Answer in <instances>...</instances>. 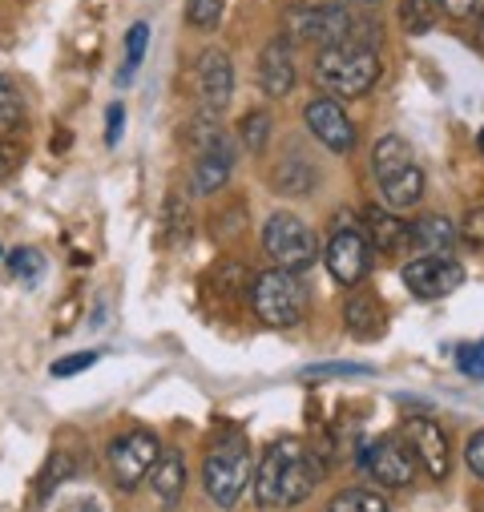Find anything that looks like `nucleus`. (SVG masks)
Here are the masks:
<instances>
[{
    "mask_svg": "<svg viewBox=\"0 0 484 512\" xmlns=\"http://www.w3.org/2000/svg\"><path fill=\"white\" fill-rule=\"evenodd\" d=\"M315 81L339 97H363L380 81V57L372 49H319Z\"/></svg>",
    "mask_w": 484,
    "mask_h": 512,
    "instance_id": "nucleus-4",
    "label": "nucleus"
},
{
    "mask_svg": "<svg viewBox=\"0 0 484 512\" xmlns=\"http://www.w3.org/2000/svg\"><path fill=\"white\" fill-rule=\"evenodd\" d=\"M456 238L460 234H456V226L444 214H424V218H416L408 226V242L416 250H424V254H448L456 246Z\"/></svg>",
    "mask_w": 484,
    "mask_h": 512,
    "instance_id": "nucleus-18",
    "label": "nucleus"
},
{
    "mask_svg": "<svg viewBox=\"0 0 484 512\" xmlns=\"http://www.w3.org/2000/svg\"><path fill=\"white\" fill-rule=\"evenodd\" d=\"M283 29L291 41L303 45H319V49H380L384 33L380 21L363 17L355 9H339V5H295L283 17Z\"/></svg>",
    "mask_w": 484,
    "mask_h": 512,
    "instance_id": "nucleus-1",
    "label": "nucleus"
},
{
    "mask_svg": "<svg viewBox=\"0 0 484 512\" xmlns=\"http://www.w3.org/2000/svg\"><path fill=\"white\" fill-rule=\"evenodd\" d=\"M440 13H448L452 21H472L484 17V0H436Z\"/></svg>",
    "mask_w": 484,
    "mask_h": 512,
    "instance_id": "nucleus-33",
    "label": "nucleus"
},
{
    "mask_svg": "<svg viewBox=\"0 0 484 512\" xmlns=\"http://www.w3.org/2000/svg\"><path fill=\"white\" fill-rule=\"evenodd\" d=\"M271 452H275V460H279V508L303 504V500L319 488V476H323L319 460H315L311 448H307L303 440H295V436L271 444Z\"/></svg>",
    "mask_w": 484,
    "mask_h": 512,
    "instance_id": "nucleus-6",
    "label": "nucleus"
},
{
    "mask_svg": "<svg viewBox=\"0 0 484 512\" xmlns=\"http://www.w3.org/2000/svg\"><path fill=\"white\" fill-rule=\"evenodd\" d=\"M198 97H202V113H222L234 97V65L222 49H206L198 57Z\"/></svg>",
    "mask_w": 484,
    "mask_h": 512,
    "instance_id": "nucleus-13",
    "label": "nucleus"
},
{
    "mask_svg": "<svg viewBox=\"0 0 484 512\" xmlns=\"http://www.w3.org/2000/svg\"><path fill=\"white\" fill-rule=\"evenodd\" d=\"M464 460H468V468H472V472L484 480V428H480V432L468 440V448H464Z\"/></svg>",
    "mask_w": 484,
    "mask_h": 512,
    "instance_id": "nucleus-37",
    "label": "nucleus"
},
{
    "mask_svg": "<svg viewBox=\"0 0 484 512\" xmlns=\"http://www.w3.org/2000/svg\"><path fill=\"white\" fill-rule=\"evenodd\" d=\"M0 254H5V250H0Z\"/></svg>",
    "mask_w": 484,
    "mask_h": 512,
    "instance_id": "nucleus-43",
    "label": "nucleus"
},
{
    "mask_svg": "<svg viewBox=\"0 0 484 512\" xmlns=\"http://www.w3.org/2000/svg\"><path fill=\"white\" fill-rule=\"evenodd\" d=\"M319 259L327 263V271L339 287H359L372 271V246L355 226H343V230L331 234V242H327V250L319 254Z\"/></svg>",
    "mask_w": 484,
    "mask_h": 512,
    "instance_id": "nucleus-8",
    "label": "nucleus"
},
{
    "mask_svg": "<svg viewBox=\"0 0 484 512\" xmlns=\"http://www.w3.org/2000/svg\"><path fill=\"white\" fill-rule=\"evenodd\" d=\"M259 89L267 97H287L295 89V61H291V45L283 37L259 53Z\"/></svg>",
    "mask_w": 484,
    "mask_h": 512,
    "instance_id": "nucleus-16",
    "label": "nucleus"
},
{
    "mask_svg": "<svg viewBox=\"0 0 484 512\" xmlns=\"http://www.w3.org/2000/svg\"><path fill=\"white\" fill-rule=\"evenodd\" d=\"M372 166H376V178L384 182V178H396V174H404L408 166H416L412 162V146L404 142V138H384V142H376V150H372Z\"/></svg>",
    "mask_w": 484,
    "mask_h": 512,
    "instance_id": "nucleus-21",
    "label": "nucleus"
},
{
    "mask_svg": "<svg viewBox=\"0 0 484 512\" xmlns=\"http://www.w3.org/2000/svg\"><path fill=\"white\" fill-rule=\"evenodd\" d=\"M146 49H150V25H146V21H134L130 33H126V61H121V69H117V81H121V85H126V81L138 73Z\"/></svg>",
    "mask_w": 484,
    "mask_h": 512,
    "instance_id": "nucleus-24",
    "label": "nucleus"
},
{
    "mask_svg": "<svg viewBox=\"0 0 484 512\" xmlns=\"http://www.w3.org/2000/svg\"><path fill=\"white\" fill-rule=\"evenodd\" d=\"M251 303L267 327H295L307 315V287L299 283V275L271 267V271L255 275Z\"/></svg>",
    "mask_w": 484,
    "mask_h": 512,
    "instance_id": "nucleus-5",
    "label": "nucleus"
},
{
    "mask_svg": "<svg viewBox=\"0 0 484 512\" xmlns=\"http://www.w3.org/2000/svg\"><path fill=\"white\" fill-rule=\"evenodd\" d=\"M263 246H267V254L275 259V267L279 271H291V275L311 271L319 263V254H323L315 230L299 214H291V210H275L263 222Z\"/></svg>",
    "mask_w": 484,
    "mask_h": 512,
    "instance_id": "nucleus-3",
    "label": "nucleus"
},
{
    "mask_svg": "<svg viewBox=\"0 0 484 512\" xmlns=\"http://www.w3.org/2000/svg\"><path fill=\"white\" fill-rule=\"evenodd\" d=\"M9 170H13V150H9L5 142H0V178H5Z\"/></svg>",
    "mask_w": 484,
    "mask_h": 512,
    "instance_id": "nucleus-39",
    "label": "nucleus"
},
{
    "mask_svg": "<svg viewBox=\"0 0 484 512\" xmlns=\"http://www.w3.org/2000/svg\"><path fill=\"white\" fill-rule=\"evenodd\" d=\"M303 121H307V130H311L331 154H351V150H355V125H351V117L343 113V105H339L335 97L311 101L307 113H303Z\"/></svg>",
    "mask_w": 484,
    "mask_h": 512,
    "instance_id": "nucleus-12",
    "label": "nucleus"
},
{
    "mask_svg": "<svg viewBox=\"0 0 484 512\" xmlns=\"http://www.w3.org/2000/svg\"><path fill=\"white\" fill-rule=\"evenodd\" d=\"M331 5H339V9H372V5H380V0H331Z\"/></svg>",
    "mask_w": 484,
    "mask_h": 512,
    "instance_id": "nucleus-38",
    "label": "nucleus"
},
{
    "mask_svg": "<svg viewBox=\"0 0 484 512\" xmlns=\"http://www.w3.org/2000/svg\"><path fill=\"white\" fill-rule=\"evenodd\" d=\"M440 21V5L436 0H400V25L408 37H424L432 33Z\"/></svg>",
    "mask_w": 484,
    "mask_h": 512,
    "instance_id": "nucleus-23",
    "label": "nucleus"
},
{
    "mask_svg": "<svg viewBox=\"0 0 484 512\" xmlns=\"http://www.w3.org/2000/svg\"><path fill=\"white\" fill-rule=\"evenodd\" d=\"M69 512H101L97 504H81V508H69Z\"/></svg>",
    "mask_w": 484,
    "mask_h": 512,
    "instance_id": "nucleus-41",
    "label": "nucleus"
},
{
    "mask_svg": "<svg viewBox=\"0 0 484 512\" xmlns=\"http://www.w3.org/2000/svg\"><path fill=\"white\" fill-rule=\"evenodd\" d=\"M101 359V351H77V355H65V359H57L49 371L57 375V379H65V375H77V371H85V367H93Z\"/></svg>",
    "mask_w": 484,
    "mask_h": 512,
    "instance_id": "nucleus-32",
    "label": "nucleus"
},
{
    "mask_svg": "<svg viewBox=\"0 0 484 512\" xmlns=\"http://www.w3.org/2000/svg\"><path fill=\"white\" fill-rule=\"evenodd\" d=\"M307 375H372L368 363H319V367H307Z\"/></svg>",
    "mask_w": 484,
    "mask_h": 512,
    "instance_id": "nucleus-36",
    "label": "nucleus"
},
{
    "mask_svg": "<svg viewBox=\"0 0 484 512\" xmlns=\"http://www.w3.org/2000/svg\"><path fill=\"white\" fill-rule=\"evenodd\" d=\"M363 468H368L372 480L384 484V488H408L416 480V468L420 464H416V456H412V448L404 440L384 436V440L363 448Z\"/></svg>",
    "mask_w": 484,
    "mask_h": 512,
    "instance_id": "nucleus-10",
    "label": "nucleus"
},
{
    "mask_svg": "<svg viewBox=\"0 0 484 512\" xmlns=\"http://www.w3.org/2000/svg\"><path fill=\"white\" fill-rule=\"evenodd\" d=\"M476 49L484 53V17H480V25H476Z\"/></svg>",
    "mask_w": 484,
    "mask_h": 512,
    "instance_id": "nucleus-40",
    "label": "nucleus"
},
{
    "mask_svg": "<svg viewBox=\"0 0 484 512\" xmlns=\"http://www.w3.org/2000/svg\"><path fill=\"white\" fill-rule=\"evenodd\" d=\"M275 186H279V194H311L315 170L303 166V162H295V158H287V162L275 170Z\"/></svg>",
    "mask_w": 484,
    "mask_h": 512,
    "instance_id": "nucleus-26",
    "label": "nucleus"
},
{
    "mask_svg": "<svg viewBox=\"0 0 484 512\" xmlns=\"http://www.w3.org/2000/svg\"><path fill=\"white\" fill-rule=\"evenodd\" d=\"M146 480H150V488H154V496L162 504H178L182 492H186V464H182V456L178 452H162Z\"/></svg>",
    "mask_w": 484,
    "mask_h": 512,
    "instance_id": "nucleus-19",
    "label": "nucleus"
},
{
    "mask_svg": "<svg viewBox=\"0 0 484 512\" xmlns=\"http://www.w3.org/2000/svg\"><path fill=\"white\" fill-rule=\"evenodd\" d=\"M456 367H460L468 379H484V339H480V343H468V347H460V355H456Z\"/></svg>",
    "mask_w": 484,
    "mask_h": 512,
    "instance_id": "nucleus-31",
    "label": "nucleus"
},
{
    "mask_svg": "<svg viewBox=\"0 0 484 512\" xmlns=\"http://www.w3.org/2000/svg\"><path fill=\"white\" fill-rule=\"evenodd\" d=\"M222 17V0H186V21L194 29H214Z\"/></svg>",
    "mask_w": 484,
    "mask_h": 512,
    "instance_id": "nucleus-30",
    "label": "nucleus"
},
{
    "mask_svg": "<svg viewBox=\"0 0 484 512\" xmlns=\"http://www.w3.org/2000/svg\"><path fill=\"white\" fill-rule=\"evenodd\" d=\"M121 130H126V105L113 101L109 113H105V146H117L121 142Z\"/></svg>",
    "mask_w": 484,
    "mask_h": 512,
    "instance_id": "nucleus-35",
    "label": "nucleus"
},
{
    "mask_svg": "<svg viewBox=\"0 0 484 512\" xmlns=\"http://www.w3.org/2000/svg\"><path fill=\"white\" fill-rule=\"evenodd\" d=\"M9 267H13V275L17 279H25V283H37L41 279V271H45V259H41V254L37 250H13L9 254Z\"/></svg>",
    "mask_w": 484,
    "mask_h": 512,
    "instance_id": "nucleus-29",
    "label": "nucleus"
},
{
    "mask_svg": "<svg viewBox=\"0 0 484 512\" xmlns=\"http://www.w3.org/2000/svg\"><path fill=\"white\" fill-rule=\"evenodd\" d=\"M327 512H388V500L380 492H372V488H343L327 504Z\"/></svg>",
    "mask_w": 484,
    "mask_h": 512,
    "instance_id": "nucleus-25",
    "label": "nucleus"
},
{
    "mask_svg": "<svg viewBox=\"0 0 484 512\" xmlns=\"http://www.w3.org/2000/svg\"><path fill=\"white\" fill-rule=\"evenodd\" d=\"M404 444L412 448L416 464H420L428 476L444 480V476L452 472V448H448V436H444V428H440L436 420H428V416L404 420Z\"/></svg>",
    "mask_w": 484,
    "mask_h": 512,
    "instance_id": "nucleus-11",
    "label": "nucleus"
},
{
    "mask_svg": "<svg viewBox=\"0 0 484 512\" xmlns=\"http://www.w3.org/2000/svg\"><path fill=\"white\" fill-rule=\"evenodd\" d=\"M25 125V93L17 89L13 77H0V138L17 134Z\"/></svg>",
    "mask_w": 484,
    "mask_h": 512,
    "instance_id": "nucleus-22",
    "label": "nucleus"
},
{
    "mask_svg": "<svg viewBox=\"0 0 484 512\" xmlns=\"http://www.w3.org/2000/svg\"><path fill=\"white\" fill-rule=\"evenodd\" d=\"M158 456H162V444H158L154 432H130V436L113 440L109 444V468H113L117 488L134 492L150 476V468L158 464Z\"/></svg>",
    "mask_w": 484,
    "mask_h": 512,
    "instance_id": "nucleus-7",
    "label": "nucleus"
},
{
    "mask_svg": "<svg viewBox=\"0 0 484 512\" xmlns=\"http://www.w3.org/2000/svg\"><path fill=\"white\" fill-rule=\"evenodd\" d=\"M476 146H480V154H484V130H480V142H476Z\"/></svg>",
    "mask_w": 484,
    "mask_h": 512,
    "instance_id": "nucleus-42",
    "label": "nucleus"
},
{
    "mask_svg": "<svg viewBox=\"0 0 484 512\" xmlns=\"http://www.w3.org/2000/svg\"><path fill=\"white\" fill-rule=\"evenodd\" d=\"M73 468H77V464H73V456H69V452H53V456H49V464H45V472H41V488H37V492H41V500H45V496H53V492L73 476Z\"/></svg>",
    "mask_w": 484,
    "mask_h": 512,
    "instance_id": "nucleus-28",
    "label": "nucleus"
},
{
    "mask_svg": "<svg viewBox=\"0 0 484 512\" xmlns=\"http://www.w3.org/2000/svg\"><path fill=\"white\" fill-rule=\"evenodd\" d=\"M380 190H384V206H388L392 214H404V210H412V206L424 198V174H420V166H408L404 174L384 178Z\"/></svg>",
    "mask_w": 484,
    "mask_h": 512,
    "instance_id": "nucleus-20",
    "label": "nucleus"
},
{
    "mask_svg": "<svg viewBox=\"0 0 484 512\" xmlns=\"http://www.w3.org/2000/svg\"><path fill=\"white\" fill-rule=\"evenodd\" d=\"M251 480H255V460H251L247 440H222L206 452L202 488L218 508H234L242 492L251 488Z\"/></svg>",
    "mask_w": 484,
    "mask_h": 512,
    "instance_id": "nucleus-2",
    "label": "nucleus"
},
{
    "mask_svg": "<svg viewBox=\"0 0 484 512\" xmlns=\"http://www.w3.org/2000/svg\"><path fill=\"white\" fill-rule=\"evenodd\" d=\"M464 283V267L448 254H424V259L404 263V287L416 299H444Z\"/></svg>",
    "mask_w": 484,
    "mask_h": 512,
    "instance_id": "nucleus-9",
    "label": "nucleus"
},
{
    "mask_svg": "<svg viewBox=\"0 0 484 512\" xmlns=\"http://www.w3.org/2000/svg\"><path fill=\"white\" fill-rule=\"evenodd\" d=\"M238 138H242V150H247V154H263L267 150V138H271V113H263V109L247 113Z\"/></svg>",
    "mask_w": 484,
    "mask_h": 512,
    "instance_id": "nucleus-27",
    "label": "nucleus"
},
{
    "mask_svg": "<svg viewBox=\"0 0 484 512\" xmlns=\"http://www.w3.org/2000/svg\"><path fill=\"white\" fill-rule=\"evenodd\" d=\"M460 238L468 242V250L484 254V210H468V218L460 226Z\"/></svg>",
    "mask_w": 484,
    "mask_h": 512,
    "instance_id": "nucleus-34",
    "label": "nucleus"
},
{
    "mask_svg": "<svg viewBox=\"0 0 484 512\" xmlns=\"http://www.w3.org/2000/svg\"><path fill=\"white\" fill-rule=\"evenodd\" d=\"M343 319H347V331H351L359 343H372V339H380V335L388 331V307H384V299H380L376 291L351 295Z\"/></svg>",
    "mask_w": 484,
    "mask_h": 512,
    "instance_id": "nucleus-15",
    "label": "nucleus"
},
{
    "mask_svg": "<svg viewBox=\"0 0 484 512\" xmlns=\"http://www.w3.org/2000/svg\"><path fill=\"white\" fill-rule=\"evenodd\" d=\"M230 170H234V142L230 138H218L214 146H206L202 154H198V162H194V174H190V182H194V194H214V190H222L226 182H230Z\"/></svg>",
    "mask_w": 484,
    "mask_h": 512,
    "instance_id": "nucleus-14",
    "label": "nucleus"
},
{
    "mask_svg": "<svg viewBox=\"0 0 484 512\" xmlns=\"http://www.w3.org/2000/svg\"><path fill=\"white\" fill-rule=\"evenodd\" d=\"M359 234L368 238V246L380 250V254H396V250L408 246V222L392 210H380V206L363 210V230Z\"/></svg>",
    "mask_w": 484,
    "mask_h": 512,
    "instance_id": "nucleus-17",
    "label": "nucleus"
}]
</instances>
